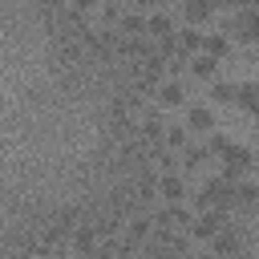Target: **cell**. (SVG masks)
I'll return each instance as SVG.
<instances>
[{
  "label": "cell",
  "mask_w": 259,
  "mask_h": 259,
  "mask_svg": "<svg viewBox=\"0 0 259 259\" xmlns=\"http://www.w3.org/2000/svg\"><path fill=\"white\" fill-rule=\"evenodd\" d=\"M194 202H198V210H227L235 202V182L219 174V178L202 182V190L194 194Z\"/></svg>",
  "instance_id": "6da1fadb"
},
{
  "label": "cell",
  "mask_w": 259,
  "mask_h": 259,
  "mask_svg": "<svg viewBox=\"0 0 259 259\" xmlns=\"http://www.w3.org/2000/svg\"><path fill=\"white\" fill-rule=\"evenodd\" d=\"M154 223H158V227H166V231H186V235H190V223H194V214H190L182 202H166V206L154 214Z\"/></svg>",
  "instance_id": "7a4b0ae2"
},
{
  "label": "cell",
  "mask_w": 259,
  "mask_h": 259,
  "mask_svg": "<svg viewBox=\"0 0 259 259\" xmlns=\"http://www.w3.org/2000/svg\"><path fill=\"white\" fill-rule=\"evenodd\" d=\"M219 158H223V178H231V182L251 166V150H247V146H239V142H231Z\"/></svg>",
  "instance_id": "3957f363"
},
{
  "label": "cell",
  "mask_w": 259,
  "mask_h": 259,
  "mask_svg": "<svg viewBox=\"0 0 259 259\" xmlns=\"http://www.w3.org/2000/svg\"><path fill=\"white\" fill-rule=\"evenodd\" d=\"M223 227H227V210H198V219L190 223V235L194 239H214Z\"/></svg>",
  "instance_id": "277c9868"
},
{
  "label": "cell",
  "mask_w": 259,
  "mask_h": 259,
  "mask_svg": "<svg viewBox=\"0 0 259 259\" xmlns=\"http://www.w3.org/2000/svg\"><path fill=\"white\" fill-rule=\"evenodd\" d=\"M154 231H158V223H154L150 214H125V239H134L138 247H142Z\"/></svg>",
  "instance_id": "5b68a950"
},
{
  "label": "cell",
  "mask_w": 259,
  "mask_h": 259,
  "mask_svg": "<svg viewBox=\"0 0 259 259\" xmlns=\"http://www.w3.org/2000/svg\"><path fill=\"white\" fill-rule=\"evenodd\" d=\"M239 243H243V239H239V231L227 223V227H223V231L210 239V251H214V255H223V259H231V255L239 251Z\"/></svg>",
  "instance_id": "8992f818"
},
{
  "label": "cell",
  "mask_w": 259,
  "mask_h": 259,
  "mask_svg": "<svg viewBox=\"0 0 259 259\" xmlns=\"http://www.w3.org/2000/svg\"><path fill=\"white\" fill-rule=\"evenodd\" d=\"M235 32H239L243 40H259V8H243V12L235 16Z\"/></svg>",
  "instance_id": "52a82bcc"
},
{
  "label": "cell",
  "mask_w": 259,
  "mask_h": 259,
  "mask_svg": "<svg viewBox=\"0 0 259 259\" xmlns=\"http://www.w3.org/2000/svg\"><path fill=\"white\" fill-rule=\"evenodd\" d=\"M158 194L166 198V202H182V194H186V186H182V178L178 174H158Z\"/></svg>",
  "instance_id": "ba28073f"
},
{
  "label": "cell",
  "mask_w": 259,
  "mask_h": 259,
  "mask_svg": "<svg viewBox=\"0 0 259 259\" xmlns=\"http://www.w3.org/2000/svg\"><path fill=\"white\" fill-rule=\"evenodd\" d=\"M146 32L158 40H174V20L166 12H154V16H146Z\"/></svg>",
  "instance_id": "9c48e42d"
},
{
  "label": "cell",
  "mask_w": 259,
  "mask_h": 259,
  "mask_svg": "<svg viewBox=\"0 0 259 259\" xmlns=\"http://www.w3.org/2000/svg\"><path fill=\"white\" fill-rule=\"evenodd\" d=\"M186 125H190L194 134H206V130H214V113H210L206 105H190V113H186Z\"/></svg>",
  "instance_id": "30bf717a"
},
{
  "label": "cell",
  "mask_w": 259,
  "mask_h": 259,
  "mask_svg": "<svg viewBox=\"0 0 259 259\" xmlns=\"http://www.w3.org/2000/svg\"><path fill=\"white\" fill-rule=\"evenodd\" d=\"M235 101H239L247 113H255V117H259V81H247V85H239V89H235Z\"/></svg>",
  "instance_id": "8fae6325"
},
{
  "label": "cell",
  "mask_w": 259,
  "mask_h": 259,
  "mask_svg": "<svg viewBox=\"0 0 259 259\" xmlns=\"http://www.w3.org/2000/svg\"><path fill=\"white\" fill-rule=\"evenodd\" d=\"M210 8H214L210 0H182V12H186L190 24H202V20L210 16Z\"/></svg>",
  "instance_id": "7c38bea8"
},
{
  "label": "cell",
  "mask_w": 259,
  "mask_h": 259,
  "mask_svg": "<svg viewBox=\"0 0 259 259\" xmlns=\"http://www.w3.org/2000/svg\"><path fill=\"white\" fill-rule=\"evenodd\" d=\"M117 32H125V36L146 32V16H138V12H121V16H117Z\"/></svg>",
  "instance_id": "4fadbf2b"
},
{
  "label": "cell",
  "mask_w": 259,
  "mask_h": 259,
  "mask_svg": "<svg viewBox=\"0 0 259 259\" xmlns=\"http://www.w3.org/2000/svg\"><path fill=\"white\" fill-rule=\"evenodd\" d=\"M182 150H186V154H182V166H186V170H194V166H202V162L210 158V146H194V142H186Z\"/></svg>",
  "instance_id": "5bb4252c"
},
{
  "label": "cell",
  "mask_w": 259,
  "mask_h": 259,
  "mask_svg": "<svg viewBox=\"0 0 259 259\" xmlns=\"http://www.w3.org/2000/svg\"><path fill=\"white\" fill-rule=\"evenodd\" d=\"M214 69H219V57H210V53H198L190 61V73L194 77H214Z\"/></svg>",
  "instance_id": "9a60e30c"
},
{
  "label": "cell",
  "mask_w": 259,
  "mask_h": 259,
  "mask_svg": "<svg viewBox=\"0 0 259 259\" xmlns=\"http://www.w3.org/2000/svg\"><path fill=\"white\" fill-rule=\"evenodd\" d=\"M158 101L162 105H178L182 101V85L178 81H158Z\"/></svg>",
  "instance_id": "2e32d148"
},
{
  "label": "cell",
  "mask_w": 259,
  "mask_h": 259,
  "mask_svg": "<svg viewBox=\"0 0 259 259\" xmlns=\"http://www.w3.org/2000/svg\"><path fill=\"white\" fill-rule=\"evenodd\" d=\"M235 202L259 206V186H255V182H235Z\"/></svg>",
  "instance_id": "e0dca14e"
},
{
  "label": "cell",
  "mask_w": 259,
  "mask_h": 259,
  "mask_svg": "<svg viewBox=\"0 0 259 259\" xmlns=\"http://www.w3.org/2000/svg\"><path fill=\"white\" fill-rule=\"evenodd\" d=\"M202 53H210V57H227L231 53V45H227V36H202Z\"/></svg>",
  "instance_id": "ac0fdd59"
},
{
  "label": "cell",
  "mask_w": 259,
  "mask_h": 259,
  "mask_svg": "<svg viewBox=\"0 0 259 259\" xmlns=\"http://www.w3.org/2000/svg\"><path fill=\"white\" fill-rule=\"evenodd\" d=\"M235 89H239V85H231V81H214V85H210V97L227 105V101H235Z\"/></svg>",
  "instance_id": "d6986e66"
},
{
  "label": "cell",
  "mask_w": 259,
  "mask_h": 259,
  "mask_svg": "<svg viewBox=\"0 0 259 259\" xmlns=\"http://www.w3.org/2000/svg\"><path fill=\"white\" fill-rule=\"evenodd\" d=\"M158 194V178L154 174H142V182H138V202H150Z\"/></svg>",
  "instance_id": "ffe728a7"
},
{
  "label": "cell",
  "mask_w": 259,
  "mask_h": 259,
  "mask_svg": "<svg viewBox=\"0 0 259 259\" xmlns=\"http://www.w3.org/2000/svg\"><path fill=\"white\" fill-rule=\"evenodd\" d=\"M166 146H170V150H182V146H186V130H182V125H166Z\"/></svg>",
  "instance_id": "44dd1931"
},
{
  "label": "cell",
  "mask_w": 259,
  "mask_h": 259,
  "mask_svg": "<svg viewBox=\"0 0 259 259\" xmlns=\"http://www.w3.org/2000/svg\"><path fill=\"white\" fill-rule=\"evenodd\" d=\"M178 45H182L186 53H190V49H202V32H194V28H186V32L178 36Z\"/></svg>",
  "instance_id": "7402d4cb"
},
{
  "label": "cell",
  "mask_w": 259,
  "mask_h": 259,
  "mask_svg": "<svg viewBox=\"0 0 259 259\" xmlns=\"http://www.w3.org/2000/svg\"><path fill=\"white\" fill-rule=\"evenodd\" d=\"M121 49H125L130 57H150V49H146L142 40H134V36H125V40H121Z\"/></svg>",
  "instance_id": "603a6c76"
},
{
  "label": "cell",
  "mask_w": 259,
  "mask_h": 259,
  "mask_svg": "<svg viewBox=\"0 0 259 259\" xmlns=\"http://www.w3.org/2000/svg\"><path fill=\"white\" fill-rule=\"evenodd\" d=\"M227 146H231V142H227V134H214V138H210V154H223Z\"/></svg>",
  "instance_id": "cb8c5ba5"
},
{
  "label": "cell",
  "mask_w": 259,
  "mask_h": 259,
  "mask_svg": "<svg viewBox=\"0 0 259 259\" xmlns=\"http://www.w3.org/2000/svg\"><path fill=\"white\" fill-rule=\"evenodd\" d=\"M97 4H101V0H73V8H77V12H89V8H97Z\"/></svg>",
  "instance_id": "d4e9b609"
},
{
  "label": "cell",
  "mask_w": 259,
  "mask_h": 259,
  "mask_svg": "<svg viewBox=\"0 0 259 259\" xmlns=\"http://www.w3.org/2000/svg\"><path fill=\"white\" fill-rule=\"evenodd\" d=\"M235 4H243V8H259V0H235Z\"/></svg>",
  "instance_id": "484cf974"
},
{
  "label": "cell",
  "mask_w": 259,
  "mask_h": 259,
  "mask_svg": "<svg viewBox=\"0 0 259 259\" xmlns=\"http://www.w3.org/2000/svg\"><path fill=\"white\" fill-rule=\"evenodd\" d=\"M210 4H235V0H210Z\"/></svg>",
  "instance_id": "4316f807"
},
{
  "label": "cell",
  "mask_w": 259,
  "mask_h": 259,
  "mask_svg": "<svg viewBox=\"0 0 259 259\" xmlns=\"http://www.w3.org/2000/svg\"><path fill=\"white\" fill-rule=\"evenodd\" d=\"M146 4H162V0H146Z\"/></svg>",
  "instance_id": "83f0119b"
}]
</instances>
